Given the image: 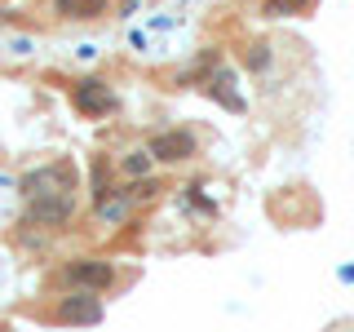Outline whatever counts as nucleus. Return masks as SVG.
I'll use <instances>...</instances> for the list:
<instances>
[{
    "mask_svg": "<svg viewBox=\"0 0 354 332\" xmlns=\"http://www.w3.org/2000/svg\"><path fill=\"white\" fill-rule=\"evenodd\" d=\"M58 324H71V328H93V324H102V302H97L93 293L62 297V306H58Z\"/></svg>",
    "mask_w": 354,
    "mask_h": 332,
    "instance_id": "5",
    "label": "nucleus"
},
{
    "mask_svg": "<svg viewBox=\"0 0 354 332\" xmlns=\"http://www.w3.org/2000/svg\"><path fill=\"white\" fill-rule=\"evenodd\" d=\"M71 217H75V195H44L27 204V221H36V226H62Z\"/></svg>",
    "mask_w": 354,
    "mask_h": 332,
    "instance_id": "6",
    "label": "nucleus"
},
{
    "mask_svg": "<svg viewBox=\"0 0 354 332\" xmlns=\"http://www.w3.org/2000/svg\"><path fill=\"white\" fill-rule=\"evenodd\" d=\"M204 89H208V93H213L226 111H243V98L235 93V71H230V66H217V71L208 75Z\"/></svg>",
    "mask_w": 354,
    "mask_h": 332,
    "instance_id": "7",
    "label": "nucleus"
},
{
    "mask_svg": "<svg viewBox=\"0 0 354 332\" xmlns=\"http://www.w3.org/2000/svg\"><path fill=\"white\" fill-rule=\"evenodd\" d=\"M270 66V49L266 44H252V53H248V71H266Z\"/></svg>",
    "mask_w": 354,
    "mask_h": 332,
    "instance_id": "11",
    "label": "nucleus"
},
{
    "mask_svg": "<svg viewBox=\"0 0 354 332\" xmlns=\"http://www.w3.org/2000/svg\"><path fill=\"white\" fill-rule=\"evenodd\" d=\"M151 164H155V155H151L147 147L124 155V173H129V177H147V173H151Z\"/></svg>",
    "mask_w": 354,
    "mask_h": 332,
    "instance_id": "10",
    "label": "nucleus"
},
{
    "mask_svg": "<svg viewBox=\"0 0 354 332\" xmlns=\"http://www.w3.org/2000/svg\"><path fill=\"white\" fill-rule=\"evenodd\" d=\"M315 0H266V14L270 18H292V14H306Z\"/></svg>",
    "mask_w": 354,
    "mask_h": 332,
    "instance_id": "9",
    "label": "nucleus"
},
{
    "mask_svg": "<svg viewBox=\"0 0 354 332\" xmlns=\"http://www.w3.org/2000/svg\"><path fill=\"white\" fill-rule=\"evenodd\" d=\"M0 332H14V328H0Z\"/></svg>",
    "mask_w": 354,
    "mask_h": 332,
    "instance_id": "13",
    "label": "nucleus"
},
{
    "mask_svg": "<svg viewBox=\"0 0 354 332\" xmlns=\"http://www.w3.org/2000/svg\"><path fill=\"white\" fill-rule=\"evenodd\" d=\"M337 275H341V279H346V284H354V266H341Z\"/></svg>",
    "mask_w": 354,
    "mask_h": 332,
    "instance_id": "12",
    "label": "nucleus"
},
{
    "mask_svg": "<svg viewBox=\"0 0 354 332\" xmlns=\"http://www.w3.org/2000/svg\"><path fill=\"white\" fill-rule=\"evenodd\" d=\"M106 9V0H58L62 18H97Z\"/></svg>",
    "mask_w": 354,
    "mask_h": 332,
    "instance_id": "8",
    "label": "nucleus"
},
{
    "mask_svg": "<svg viewBox=\"0 0 354 332\" xmlns=\"http://www.w3.org/2000/svg\"><path fill=\"white\" fill-rule=\"evenodd\" d=\"M71 107L80 111V116L97 120V116H106V111L115 107V93H111V84H106V80H97V75H88V80L71 84Z\"/></svg>",
    "mask_w": 354,
    "mask_h": 332,
    "instance_id": "2",
    "label": "nucleus"
},
{
    "mask_svg": "<svg viewBox=\"0 0 354 332\" xmlns=\"http://www.w3.org/2000/svg\"><path fill=\"white\" fill-rule=\"evenodd\" d=\"M22 195L27 199H44V195H75V164L71 160H53L44 169L22 177Z\"/></svg>",
    "mask_w": 354,
    "mask_h": 332,
    "instance_id": "1",
    "label": "nucleus"
},
{
    "mask_svg": "<svg viewBox=\"0 0 354 332\" xmlns=\"http://www.w3.org/2000/svg\"><path fill=\"white\" fill-rule=\"evenodd\" d=\"M147 151L155 155V160H164V164H182V160H191V155L199 151V142H195L191 129H164V133H155V138L147 142Z\"/></svg>",
    "mask_w": 354,
    "mask_h": 332,
    "instance_id": "3",
    "label": "nucleus"
},
{
    "mask_svg": "<svg viewBox=\"0 0 354 332\" xmlns=\"http://www.w3.org/2000/svg\"><path fill=\"white\" fill-rule=\"evenodd\" d=\"M66 284L80 288V293H106L115 284V266L111 261H93V257H80L66 266Z\"/></svg>",
    "mask_w": 354,
    "mask_h": 332,
    "instance_id": "4",
    "label": "nucleus"
}]
</instances>
